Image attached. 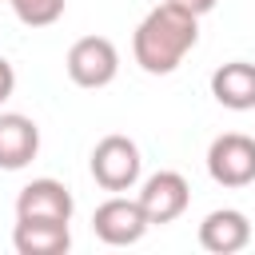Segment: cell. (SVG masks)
Wrapping results in <instances>:
<instances>
[{"instance_id":"cell-9","label":"cell","mask_w":255,"mask_h":255,"mask_svg":"<svg viewBox=\"0 0 255 255\" xmlns=\"http://www.w3.org/2000/svg\"><path fill=\"white\" fill-rule=\"evenodd\" d=\"M40 151V128L36 120L20 116V112H0V167L4 171H20L36 159Z\"/></svg>"},{"instance_id":"cell-8","label":"cell","mask_w":255,"mask_h":255,"mask_svg":"<svg viewBox=\"0 0 255 255\" xmlns=\"http://www.w3.org/2000/svg\"><path fill=\"white\" fill-rule=\"evenodd\" d=\"M251 243V219L239 207H219L199 223V247L211 255H235Z\"/></svg>"},{"instance_id":"cell-11","label":"cell","mask_w":255,"mask_h":255,"mask_svg":"<svg viewBox=\"0 0 255 255\" xmlns=\"http://www.w3.org/2000/svg\"><path fill=\"white\" fill-rule=\"evenodd\" d=\"M211 96L231 108V112H251L255 108V64L231 60L211 72Z\"/></svg>"},{"instance_id":"cell-4","label":"cell","mask_w":255,"mask_h":255,"mask_svg":"<svg viewBox=\"0 0 255 255\" xmlns=\"http://www.w3.org/2000/svg\"><path fill=\"white\" fill-rule=\"evenodd\" d=\"M207 175L219 187H251L255 183V135L223 131L207 147Z\"/></svg>"},{"instance_id":"cell-3","label":"cell","mask_w":255,"mask_h":255,"mask_svg":"<svg viewBox=\"0 0 255 255\" xmlns=\"http://www.w3.org/2000/svg\"><path fill=\"white\" fill-rule=\"evenodd\" d=\"M139 147L135 139L128 135H104L96 147H92V179L104 187V191H131L139 183Z\"/></svg>"},{"instance_id":"cell-1","label":"cell","mask_w":255,"mask_h":255,"mask_svg":"<svg viewBox=\"0 0 255 255\" xmlns=\"http://www.w3.org/2000/svg\"><path fill=\"white\" fill-rule=\"evenodd\" d=\"M195 40H199V16L171 0H159L139 20V28L131 36V56L147 76H167L183 64V56L195 48Z\"/></svg>"},{"instance_id":"cell-6","label":"cell","mask_w":255,"mask_h":255,"mask_svg":"<svg viewBox=\"0 0 255 255\" xmlns=\"http://www.w3.org/2000/svg\"><path fill=\"white\" fill-rule=\"evenodd\" d=\"M135 199L143 203L151 227H159V223H175V219L187 211L191 187H187V179H183L179 171H155V175L143 179V187H139Z\"/></svg>"},{"instance_id":"cell-7","label":"cell","mask_w":255,"mask_h":255,"mask_svg":"<svg viewBox=\"0 0 255 255\" xmlns=\"http://www.w3.org/2000/svg\"><path fill=\"white\" fill-rule=\"evenodd\" d=\"M72 211H76L72 191L60 179H48V175L24 183L20 195H16V219H64L68 223Z\"/></svg>"},{"instance_id":"cell-12","label":"cell","mask_w":255,"mask_h":255,"mask_svg":"<svg viewBox=\"0 0 255 255\" xmlns=\"http://www.w3.org/2000/svg\"><path fill=\"white\" fill-rule=\"evenodd\" d=\"M8 8L16 12L20 24H28V28H48V24H56V20L64 16L68 0H8Z\"/></svg>"},{"instance_id":"cell-14","label":"cell","mask_w":255,"mask_h":255,"mask_svg":"<svg viewBox=\"0 0 255 255\" xmlns=\"http://www.w3.org/2000/svg\"><path fill=\"white\" fill-rule=\"evenodd\" d=\"M171 4H179V8H187V12H195V16H203V12L215 8V0H171Z\"/></svg>"},{"instance_id":"cell-13","label":"cell","mask_w":255,"mask_h":255,"mask_svg":"<svg viewBox=\"0 0 255 255\" xmlns=\"http://www.w3.org/2000/svg\"><path fill=\"white\" fill-rule=\"evenodd\" d=\"M12 92H16V68L0 56V104H4V100H12Z\"/></svg>"},{"instance_id":"cell-2","label":"cell","mask_w":255,"mask_h":255,"mask_svg":"<svg viewBox=\"0 0 255 255\" xmlns=\"http://www.w3.org/2000/svg\"><path fill=\"white\" fill-rule=\"evenodd\" d=\"M64 68H68V80L76 88L96 92V88H108L120 76V52H116V44L108 36H80L68 48Z\"/></svg>"},{"instance_id":"cell-5","label":"cell","mask_w":255,"mask_h":255,"mask_svg":"<svg viewBox=\"0 0 255 255\" xmlns=\"http://www.w3.org/2000/svg\"><path fill=\"white\" fill-rule=\"evenodd\" d=\"M92 227H96V235H100L108 247H131V243L143 239V231L151 227V219H147V211H143L139 199L112 195V199H104V203L96 207Z\"/></svg>"},{"instance_id":"cell-10","label":"cell","mask_w":255,"mask_h":255,"mask_svg":"<svg viewBox=\"0 0 255 255\" xmlns=\"http://www.w3.org/2000/svg\"><path fill=\"white\" fill-rule=\"evenodd\" d=\"M12 247L20 255H64L72 247V231L64 219H16Z\"/></svg>"}]
</instances>
